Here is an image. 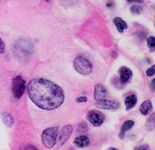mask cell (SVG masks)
I'll list each match as a JSON object with an SVG mask.
<instances>
[{"instance_id": "5", "label": "cell", "mask_w": 155, "mask_h": 150, "mask_svg": "<svg viewBox=\"0 0 155 150\" xmlns=\"http://www.w3.org/2000/svg\"><path fill=\"white\" fill-rule=\"evenodd\" d=\"M88 119L94 126H100L105 121V116L99 111L91 110L88 113Z\"/></svg>"}, {"instance_id": "4", "label": "cell", "mask_w": 155, "mask_h": 150, "mask_svg": "<svg viewBox=\"0 0 155 150\" xmlns=\"http://www.w3.org/2000/svg\"><path fill=\"white\" fill-rule=\"evenodd\" d=\"M25 88H26L25 80L21 76H15L13 80V85H12V91L13 96L16 99H20L24 94Z\"/></svg>"}, {"instance_id": "26", "label": "cell", "mask_w": 155, "mask_h": 150, "mask_svg": "<svg viewBox=\"0 0 155 150\" xmlns=\"http://www.w3.org/2000/svg\"><path fill=\"white\" fill-rule=\"evenodd\" d=\"M108 150H118V149H114V148H110Z\"/></svg>"}, {"instance_id": "15", "label": "cell", "mask_w": 155, "mask_h": 150, "mask_svg": "<svg viewBox=\"0 0 155 150\" xmlns=\"http://www.w3.org/2000/svg\"><path fill=\"white\" fill-rule=\"evenodd\" d=\"M1 116H2V120H3V122L8 127H11L13 125V117L10 114H8V113H2Z\"/></svg>"}, {"instance_id": "12", "label": "cell", "mask_w": 155, "mask_h": 150, "mask_svg": "<svg viewBox=\"0 0 155 150\" xmlns=\"http://www.w3.org/2000/svg\"><path fill=\"white\" fill-rule=\"evenodd\" d=\"M137 102V98L136 95H129L125 99V107L126 109L128 110L130 108H132L133 107H135V105Z\"/></svg>"}, {"instance_id": "1", "label": "cell", "mask_w": 155, "mask_h": 150, "mask_svg": "<svg viewBox=\"0 0 155 150\" xmlns=\"http://www.w3.org/2000/svg\"><path fill=\"white\" fill-rule=\"evenodd\" d=\"M28 92L31 100L44 110L58 108L61 106L65 99L61 87L44 78L31 80L28 86Z\"/></svg>"}, {"instance_id": "18", "label": "cell", "mask_w": 155, "mask_h": 150, "mask_svg": "<svg viewBox=\"0 0 155 150\" xmlns=\"http://www.w3.org/2000/svg\"><path fill=\"white\" fill-rule=\"evenodd\" d=\"M130 11L134 14H139L142 12V6L141 5H138V4H135V5H133L130 8Z\"/></svg>"}, {"instance_id": "6", "label": "cell", "mask_w": 155, "mask_h": 150, "mask_svg": "<svg viewBox=\"0 0 155 150\" xmlns=\"http://www.w3.org/2000/svg\"><path fill=\"white\" fill-rule=\"evenodd\" d=\"M72 131H73V128L70 124H67V125H66L65 127L62 128V130L61 131V132L58 136V140H57L61 146H62L63 144H65L66 142V140L69 139Z\"/></svg>"}, {"instance_id": "16", "label": "cell", "mask_w": 155, "mask_h": 150, "mask_svg": "<svg viewBox=\"0 0 155 150\" xmlns=\"http://www.w3.org/2000/svg\"><path fill=\"white\" fill-rule=\"evenodd\" d=\"M154 114H153V115L151 116V117L147 120V123H146V128H147L148 131H153L154 128Z\"/></svg>"}, {"instance_id": "10", "label": "cell", "mask_w": 155, "mask_h": 150, "mask_svg": "<svg viewBox=\"0 0 155 150\" xmlns=\"http://www.w3.org/2000/svg\"><path fill=\"white\" fill-rule=\"evenodd\" d=\"M74 143H75V145L76 147H79V148H85V147L89 146L90 140H89L88 137H86V136H84V135H81V136L75 138Z\"/></svg>"}, {"instance_id": "27", "label": "cell", "mask_w": 155, "mask_h": 150, "mask_svg": "<svg viewBox=\"0 0 155 150\" xmlns=\"http://www.w3.org/2000/svg\"><path fill=\"white\" fill-rule=\"evenodd\" d=\"M45 1H47V2H49V1H51V0H45Z\"/></svg>"}, {"instance_id": "25", "label": "cell", "mask_w": 155, "mask_h": 150, "mask_svg": "<svg viewBox=\"0 0 155 150\" xmlns=\"http://www.w3.org/2000/svg\"><path fill=\"white\" fill-rule=\"evenodd\" d=\"M154 84H155V80L154 79V80L152 81V90H153V91H154Z\"/></svg>"}, {"instance_id": "2", "label": "cell", "mask_w": 155, "mask_h": 150, "mask_svg": "<svg viewBox=\"0 0 155 150\" xmlns=\"http://www.w3.org/2000/svg\"><path fill=\"white\" fill-rule=\"evenodd\" d=\"M58 132H59L58 127H51L44 131L42 134V141L47 149H52L54 147L57 141Z\"/></svg>"}, {"instance_id": "24", "label": "cell", "mask_w": 155, "mask_h": 150, "mask_svg": "<svg viewBox=\"0 0 155 150\" xmlns=\"http://www.w3.org/2000/svg\"><path fill=\"white\" fill-rule=\"evenodd\" d=\"M128 3H139V4H142L143 3V0H127Z\"/></svg>"}, {"instance_id": "20", "label": "cell", "mask_w": 155, "mask_h": 150, "mask_svg": "<svg viewBox=\"0 0 155 150\" xmlns=\"http://www.w3.org/2000/svg\"><path fill=\"white\" fill-rule=\"evenodd\" d=\"M88 100V99H87V97H85V96H82V97H79V98H77L76 99V102H86Z\"/></svg>"}, {"instance_id": "7", "label": "cell", "mask_w": 155, "mask_h": 150, "mask_svg": "<svg viewBox=\"0 0 155 150\" xmlns=\"http://www.w3.org/2000/svg\"><path fill=\"white\" fill-rule=\"evenodd\" d=\"M97 108H102V109H111V110H115L119 108V103L117 101L114 100H103L100 101H97L96 104Z\"/></svg>"}, {"instance_id": "14", "label": "cell", "mask_w": 155, "mask_h": 150, "mask_svg": "<svg viewBox=\"0 0 155 150\" xmlns=\"http://www.w3.org/2000/svg\"><path fill=\"white\" fill-rule=\"evenodd\" d=\"M114 24H115L117 30H118V31H119L120 33H123L124 30L128 28L127 23L124 22L123 20H122V19L119 18V17L114 18Z\"/></svg>"}, {"instance_id": "11", "label": "cell", "mask_w": 155, "mask_h": 150, "mask_svg": "<svg viewBox=\"0 0 155 150\" xmlns=\"http://www.w3.org/2000/svg\"><path fill=\"white\" fill-rule=\"evenodd\" d=\"M152 109V102L150 100H145L144 101L140 107H139V111L143 116H146L149 114V112Z\"/></svg>"}, {"instance_id": "13", "label": "cell", "mask_w": 155, "mask_h": 150, "mask_svg": "<svg viewBox=\"0 0 155 150\" xmlns=\"http://www.w3.org/2000/svg\"><path fill=\"white\" fill-rule=\"evenodd\" d=\"M134 126V122L131 120H127L124 122V123L122 126V129H121V131H120V134H119V137L123 140L124 138V134L127 131L130 130L132 127Z\"/></svg>"}, {"instance_id": "22", "label": "cell", "mask_w": 155, "mask_h": 150, "mask_svg": "<svg viewBox=\"0 0 155 150\" xmlns=\"http://www.w3.org/2000/svg\"><path fill=\"white\" fill-rule=\"evenodd\" d=\"M136 150H150L149 147L147 145H144V146H140L139 148H137Z\"/></svg>"}, {"instance_id": "21", "label": "cell", "mask_w": 155, "mask_h": 150, "mask_svg": "<svg viewBox=\"0 0 155 150\" xmlns=\"http://www.w3.org/2000/svg\"><path fill=\"white\" fill-rule=\"evenodd\" d=\"M4 52V43L3 42V40L0 38V54L3 53Z\"/></svg>"}, {"instance_id": "8", "label": "cell", "mask_w": 155, "mask_h": 150, "mask_svg": "<svg viewBox=\"0 0 155 150\" xmlns=\"http://www.w3.org/2000/svg\"><path fill=\"white\" fill-rule=\"evenodd\" d=\"M107 96V91L106 89L105 88L104 85L97 84L95 86V91H94V98L97 101H100L103 100L106 98Z\"/></svg>"}, {"instance_id": "9", "label": "cell", "mask_w": 155, "mask_h": 150, "mask_svg": "<svg viewBox=\"0 0 155 150\" xmlns=\"http://www.w3.org/2000/svg\"><path fill=\"white\" fill-rule=\"evenodd\" d=\"M131 76H132V71L128 68H127V67L121 68V69H120V79H121V82L123 84H124V85L127 84L129 81V79L131 78Z\"/></svg>"}, {"instance_id": "17", "label": "cell", "mask_w": 155, "mask_h": 150, "mask_svg": "<svg viewBox=\"0 0 155 150\" xmlns=\"http://www.w3.org/2000/svg\"><path fill=\"white\" fill-rule=\"evenodd\" d=\"M147 45L150 49L151 52H154V42H155V38L154 36H150L147 38Z\"/></svg>"}, {"instance_id": "3", "label": "cell", "mask_w": 155, "mask_h": 150, "mask_svg": "<svg viewBox=\"0 0 155 150\" xmlns=\"http://www.w3.org/2000/svg\"><path fill=\"white\" fill-rule=\"evenodd\" d=\"M75 68L82 75H89L92 71V65L88 60L83 57H77L74 61Z\"/></svg>"}, {"instance_id": "23", "label": "cell", "mask_w": 155, "mask_h": 150, "mask_svg": "<svg viewBox=\"0 0 155 150\" xmlns=\"http://www.w3.org/2000/svg\"><path fill=\"white\" fill-rule=\"evenodd\" d=\"M24 150H38L35 146H33V145H29V146H27L26 148H25V149Z\"/></svg>"}, {"instance_id": "19", "label": "cell", "mask_w": 155, "mask_h": 150, "mask_svg": "<svg viewBox=\"0 0 155 150\" xmlns=\"http://www.w3.org/2000/svg\"><path fill=\"white\" fill-rule=\"evenodd\" d=\"M155 73V66H152L150 68H148L147 70H146V75L148 76H154Z\"/></svg>"}]
</instances>
